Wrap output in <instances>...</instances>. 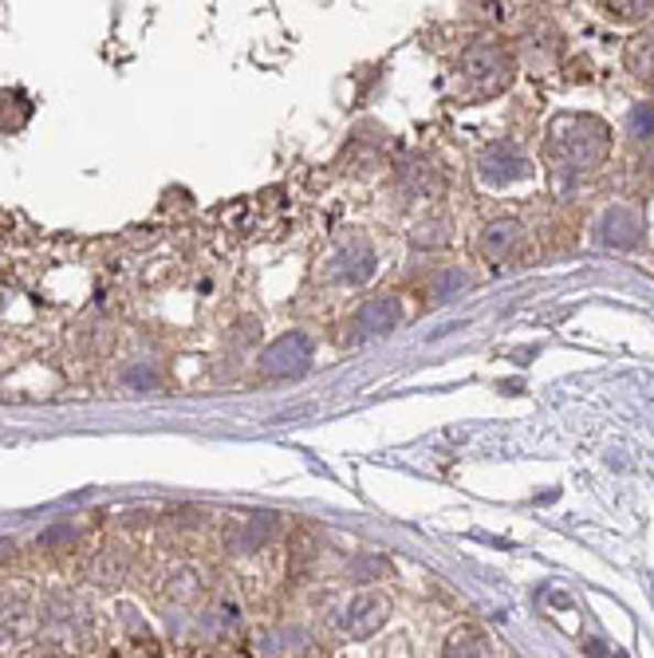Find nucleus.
<instances>
[{"mask_svg":"<svg viewBox=\"0 0 654 658\" xmlns=\"http://www.w3.org/2000/svg\"><path fill=\"white\" fill-rule=\"evenodd\" d=\"M611 154V127L588 111H564L548 123L544 139V166L556 178V186L584 178L596 166H603Z\"/></svg>","mask_w":654,"mask_h":658,"instance_id":"f257e3e1","label":"nucleus"},{"mask_svg":"<svg viewBox=\"0 0 654 658\" xmlns=\"http://www.w3.org/2000/svg\"><path fill=\"white\" fill-rule=\"evenodd\" d=\"M458 72L477 99H493V95H501L513 84V56H509V47L497 44V40H473V44L461 52Z\"/></svg>","mask_w":654,"mask_h":658,"instance_id":"f03ea898","label":"nucleus"},{"mask_svg":"<svg viewBox=\"0 0 654 658\" xmlns=\"http://www.w3.org/2000/svg\"><path fill=\"white\" fill-rule=\"evenodd\" d=\"M324 276L327 284H344V288H359L374 276V249L367 245L363 237H344L324 261Z\"/></svg>","mask_w":654,"mask_h":658,"instance_id":"7ed1b4c3","label":"nucleus"},{"mask_svg":"<svg viewBox=\"0 0 654 658\" xmlns=\"http://www.w3.org/2000/svg\"><path fill=\"white\" fill-rule=\"evenodd\" d=\"M399 320H402L399 300H394V296H374V300H367L363 308H356L347 316L344 343L356 348V343H371V339L379 336H391V331L399 328Z\"/></svg>","mask_w":654,"mask_h":658,"instance_id":"20e7f679","label":"nucleus"},{"mask_svg":"<svg viewBox=\"0 0 654 658\" xmlns=\"http://www.w3.org/2000/svg\"><path fill=\"white\" fill-rule=\"evenodd\" d=\"M312 355H316V348H312V339L304 331H284V336H276L264 348L257 368L269 379H296L312 368Z\"/></svg>","mask_w":654,"mask_h":658,"instance_id":"39448f33","label":"nucleus"},{"mask_svg":"<svg viewBox=\"0 0 654 658\" xmlns=\"http://www.w3.org/2000/svg\"><path fill=\"white\" fill-rule=\"evenodd\" d=\"M477 178L486 186H513V182L533 178V162L524 151H516L513 142H489L486 151L477 154Z\"/></svg>","mask_w":654,"mask_h":658,"instance_id":"423d86ee","label":"nucleus"},{"mask_svg":"<svg viewBox=\"0 0 654 658\" xmlns=\"http://www.w3.org/2000/svg\"><path fill=\"white\" fill-rule=\"evenodd\" d=\"M386 619H391V600L379 592H359L347 600L344 615H339V627L351 639H371V635H379L386 627Z\"/></svg>","mask_w":654,"mask_h":658,"instance_id":"0eeeda50","label":"nucleus"},{"mask_svg":"<svg viewBox=\"0 0 654 658\" xmlns=\"http://www.w3.org/2000/svg\"><path fill=\"white\" fill-rule=\"evenodd\" d=\"M521 249H524V226L516 217H497V221L481 226V233H477V253L493 264L513 261Z\"/></svg>","mask_w":654,"mask_h":658,"instance_id":"6e6552de","label":"nucleus"},{"mask_svg":"<svg viewBox=\"0 0 654 658\" xmlns=\"http://www.w3.org/2000/svg\"><path fill=\"white\" fill-rule=\"evenodd\" d=\"M596 241L608 249H635L643 241V217L626 206H611L608 213L599 217Z\"/></svg>","mask_w":654,"mask_h":658,"instance_id":"1a4fd4ad","label":"nucleus"},{"mask_svg":"<svg viewBox=\"0 0 654 658\" xmlns=\"http://www.w3.org/2000/svg\"><path fill=\"white\" fill-rule=\"evenodd\" d=\"M623 64H626V72L639 79V84L654 87V20L646 24L643 32H639V36L626 40Z\"/></svg>","mask_w":654,"mask_h":658,"instance_id":"9d476101","label":"nucleus"},{"mask_svg":"<svg viewBox=\"0 0 654 658\" xmlns=\"http://www.w3.org/2000/svg\"><path fill=\"white\" fill-rule=\"evenodd\" d=\"M261 658H292V655H304L308 650V630L304 627H272L261 635L257 643Z\"/></svg>","mask_w":654,"mask_h":658,"instance_id":"9b49d317","label":"nucleus"},{"mask_svg":"<svg viewBox=\"0 0 654 658\" xmlns=\"http://www.w3.org/2000/svg\"><path fill=\"white\" fill-rule=\"evenodd\" d=\"M442 658H493V650H489V639L477 627H458L446 635Z\"/></svg>","mask_w":654,"mask_h":658,"instance_id":"f8f14e48","label":"nucleus"},{"mask_svg":"<svg viewBox=\"0 0 654 658\" xmlns=\"http://www.w3.org/2000/svg\"><path fill=\"white\" fill-rule=\"evenodd\" d=\"M454 241V226L446 217H422L418 226L411 229V245L414 249H442Z\"/></svg>","mask_w":654,"mask_h":658,"instance_id":"ddd939ff","label":"nucleus"},{"mask_svg":"<svg viewBox=\"0 0 654 658\" xmlns=\"http://www.w3.org/2000/svg\"><path fill=\"white\" fill-rule=\"evenodd\" d=\"M615 24H651L654 20V0H619V4H599Z\"/></svg>","mask_w":654,"mask_h":658,"instance_id":"4468645a","label":"nucleus"},{"mask_svg":"<svg viewBox=\"0 0 654 658\" xmlns=\"http://www.w3.org/2000/svg\"><path fill=\"white\" fill-rule=\"evenodd\" d=\"M626 134L639 142H654V103H635L626 111Z\"/></svg>","mask_w":654,"mask_h":658,"instance_id":"2eb2a0df","label":"nucleus"},{"mask_svg":"<svg viewBox=\"0 0 654 658\" xmlns=\"http://www.w3.org/2000/svg\"><path fill=\"white\" fill-rule=\"evenodd\" d=\"M20 630H24V607H20L17 600H4V595H0V647L20 639Z\"/></svg>","mask_w":654,"mask_h":658,"instance_id":"dca6fc26","label":"nucleus"},{"mask_svg":"<svg viewBox=\"0 0 654 658\" xmlns=\"http://www.w3.org/2000/svg\"><path fill=\"white\" fill-rule=\"evenodd\" d=\"M466 284H469V276L461 273V268H442V273L434 276L430 292H434V300H449V296H458Z\"/></svg>","mask_w":654,"mask_h":658,"instance_id":"f3484780","label":"nucleus"},{"mask_svg":"<svg viewBox=\"0 0 654 658\" xmlns=\"http://www.w3.org/2000/svg\"><path fill=\"white\" fill-rule=\"evenodd\" d=\"M347 572H351V580H356V583H371V580H379V575L391 572V564H386L383 556H359V560L347 568Z\"/></svg>","mask_w":654,"mask_h":658,"instance_id":"a211bd4d","label":"nucleus"},{"mask_svg":"<svg viewBox=\"0 0 654 658\" xmlns=\"http://www.w3.org/2000/svg\"><path fill=\"white\" fill-rule=\"evenodd\" d=\"M122 572H127V568H122V560L119 556H107V552H99V560H95L91 564V575H95V583H119L122 580Z\"/></svg>","mask_w":654,"mask_h":658,"instance_id":"6ab92c4d","label":"nucleus"},{"mask_svg":"<svg viewBox=\"0 0 654 658\" xmlns=\"http://www.w3.org/2000/svg\"><path fill=\"white\" fill-rule=\"evenodd\" d=\"M122 383H142V391H154L159 386V371L150 368H131L127 375H122Z\"/></svg>","mask_w":654,"mask_h":658,"instance_id":"aec40b11","label":"nucleus"},{"mask_svg":"<svg viewBox=\"0 0 654 658\" xmlns=\"http://www.w3.org/2000/svg\"><path fill=\"white\" fill-rule=\"evenodd\" d=\"M639 169L646 174V182L654 186V142H646V151H643V158H639Z\"/></svg>","mask_w":654,"mask_h":658,"instance_id":"412c9836","label":"nucleus"},{"mask_svg":"<svg viewBox=\"0 0 654 658\" xmlns=\"http://www.w3.org/2000/svg\"><path fill=\"white\" fill-rule=\"evenodd\" d=\"M0 351H4V343H0Z\"/></svg>","mask_w":654,"mask_h":658,"instance_id":"4be33fe9","label":"nucleus"}]
</instances>
